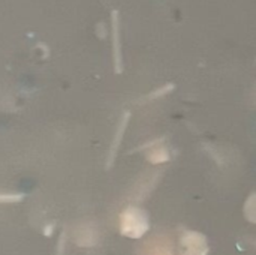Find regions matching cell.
<instances>
[{"label":"cell","mask_w":256,"mask_h":255,"mask_svg":"<svg viewBox=\"0 0 256 255\" xmlns=\"http://www.w3.org/2000/svg\"><path fill=\"white\" fill-rule=\"evenodd\" d=\"M150 227L148 216L144 210L135 206L126 207L120 215V230L122 234L130 239L142 237Z\"/></svg>","instance_id":"obj_1"},{"label":"cell","mask_w":256,"mask_h":255,"mask_svg":"<svg viewBox=\"0 0 256 255\" xmlns=\"http://www.w3.org/2000/svg\"><path fill=\"white\" fill-rule=\"evenodd\" d=\"M182 245V255H207L208 245L207 239L196 231L184 230L180 239Z\"/></svg>","instance_id":"obj_2"},{"label":"cell","mask_w":256,"mask_h":255,"mask_svg":"<svg viewBox=\"0 0 256 255\" xmlns=\"http://www.w3.org/2000/svg\"><path fill=\"white\" fill-rule=\"evenodd\" d=\"M164 143V138H159V140H154V141H150L147 143L146 146L140 147L138 150H142V149H150L147 158L152 164H164L166 161H170V152L165 146H160Z\"/></svg>","instance_id":"obj_3"},{"label":"cell","mask_w":256,"mask_h":255,"mask_svg":"<svg viewBox=\"0 0 256 255\" xmlns=\"http://www.w3.org/2000/svg\"><path fill=\"white\" fill-rule=\"evenodd\" d=\"M141 255H174L171 243L165 239V237H153L152 240H148L142 251L140 252Z\"/></svg>","instance_id":"obj_4"},{"label":"cell","mask_w":256,"mask_h":255,"mask_svg":"<svg viewBox=\"0 0 256 255\" xmlns=\"http://www.w3.org/2000/svg\"><path fill=\"white\" fill-rule=\"evenodd\" d=\"M129 117H130V116H129V113L126 111V113L123 114L122 120H120V125H118V128H117L116 137H114V140H112V143H111V149H110V155H108V168L111 167V164H112V162H114V159H116L117 150H118V147H120V143H122L123 134H124L126 126H128V122H129Z\"/></svg>","instance_id":"obj_5"},{"label":"cell","mask_w":256,"mask_h":255,"mask_svg":"<svg viewBox=\"0 0 256 255\" xmlns=\"http://www.w3.org/2000/svg\"><path fill=\"white\" fill-rule=\"evenodd\" d=\"M22 198L21 194H3L0 192V204L3 203H16Z\"/></svg>","instance_id":"obj_6"},{"label":"cell","mask_w":256,"mask_h":255,"mask_svg":"<svg viewBox=\"0 0 256 255\" xmlns=\"http://www.w3.org/2000/svg\"><path fill=\"white\" fill-rule=\"evenodd\" d=\"M172 89V86H168V87H165V89H159V90H156L154 93H152L150 96H148V99H156V98H159V96H164L165 93H168L170 90Z\"/></svg>","instance_id":"obj_7"}]
</instances>
